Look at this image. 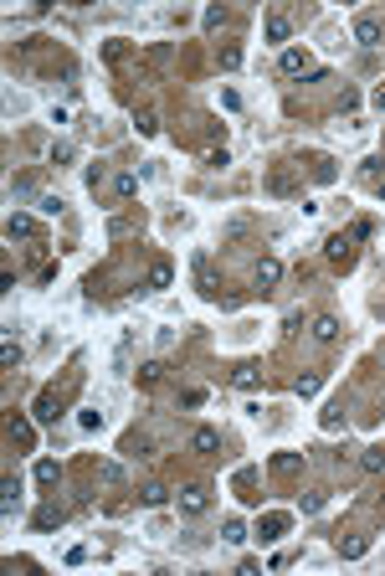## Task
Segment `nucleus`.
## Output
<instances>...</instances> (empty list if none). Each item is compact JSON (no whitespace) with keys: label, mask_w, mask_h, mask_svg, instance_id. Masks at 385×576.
<instances>
[{"label":"nucleus","mask_w":385,"mask_h":576,"mask_svg":"<svg viewBox=\"0 0 385 576\" xmlns=\"http://www.w3.org/2000/svg\"><path fill=\"white\" fill-rule=\"evenodd\" d=\"M211 509V489L206 483H185L180 489V515H206Z\"/></svg>","instance_id":"1"},{"label":"nucleus","mask_w":385,"mask_h":576,"mask_svg":"<svg viewBox=\"0 0 385 576\" xmlns=\"http://www.w3.org/2000/svg\"><path fill=\"white\" fill-rule=\"evenodd\" d=\"M324 253H329V263H334V268H350L354 263V237H344V232H339V237L324 242Z\"/></svg>","instance_id":"2"},{"label":"nucleus","mask_w":385,"mask_h":576,"mask_svg":"<svg viewBox=\"0 0 385 576\" xmlns=\"http://www.w3.org/2000/svg\"><path fill=\"white\" fill-rule=\"evenodd\" d=\"M288 525H293V515L272 509V515H262V525H257V541H277V535H288Z\"/></svg>","instance_id":"3"},{"label":"nucleus","mask_w":385,"mask_h":576,"mask_svg":"<svg viewBox=\"0 0 385 576\" xmlns=\"http://www.w3.org/2000/svg\"><path fill=\"white\" fill-rule=\"evenodd\" d=\"M31 417H36V422H57V417H62V397H57V391H42L36 407H31Z\"/></svg>","instance_id":"4"},{"label":"nucleus","mask_w":385,"mask_h":576,"mask_svg":"<svg viewBox=\"0 0 385 576\" xmlns=\"http://www.w3.org/2000/svg\"><path fill=\"white\" fill-rule=\"evenodd\" d=\"M216 448H221V432H216V427H195V432H190V453L211 458Z\"/></svg>","instance_id":"5"},{"label":"nucleus","mask_w":385,"mask_h":576,"mask_svg":"<svg viewBox=\"0 0 385 576\" xmlns=\"http://www.w3.org/2000/svg\"><path fill=\"white\" fill-rule=\"evenodd\" d=\"M195 283H201V294L206 298H216L221 288H216V273H211V257L206 253H195Z\"/></svg>","instance_id":"6"},{"label":"nucleus","mask_w":385,"mask_h":576,"mask_svg":"<svg viewBox=\"0 0 385 576\" xmlns=\"http://www.w3.org/2000/svg\"><path fill=\"white\" fill-rule=\"evenodd\" d=\"M339 330H344V324L334 319V314H318V319H313V339H318V345H334Z\"/></svg>","instance_id":"7"},{"label":"nucleus","mask_w":385,"mask_h":576,"mask_svg":"<svg viewBox=\"0 0 385 576\" xmlns=\"http://www.w3.org/2000/svg\"><path fill=\"white\" fill-rule=\"evenodd\" d=\"M288 36H293V21H288V10H272V16H268V42L283 47Z\"/></svg>","instance_id":"8"},{"label":"nucleus","mask_w":385,"mask_h":576,"mask_svg":"<svg viewBox=\"0 0 385 576\" xmlns=\"http://www.w3.org/2000/svg\"><path fill=\"white\" fill-rule=\"evenodd\" d=\"M354 42H360V47H380V21L360 16V21H354Z\"/></svg>","instance_id":"9"},{"label":"nucleus","mask_w":385,"mask_h":576,"mask_svg":"<svg viewBox=\"0 0 385 576\" xmlns=\"http://www.w3.org/2000/svg\"><path fill=\"white\" fill-rule=\"evenodd\" d=\"M283 72H288V77H298V72H313V67H309V51H298V47H283Z\"/></svg>","instance_id":"10"},{"label":"nucleus","mask_w":385,"mask_h":576,"mask_svg":"<svg viewBox=\"0 0 385 576\" xmlns=\"http://www.w3.org/2000/svg\"><path fill=\"white\" fill-rule=\"evenodd\" d=\"M277 278H283V263H277V257H262V263H257V288L268 294Z\"/></svg>","instance_id":"11"},{"label":"nucleus","mask_w":385,"mask_h":576,"mask_svg":"<svg viewBox=\"0 0 385 576\" xmlns=\"http://www.w3.org/2000/svg\"><path fill=\"white\" fill-rule=\"evenodd\" d=\"M113 195H118V201H134V195H139V175H129V170L113 175Z\"/></svg>","instance_id":"12"},{"label":"nucleus","mask_w":385,"mask_h":576,"mask_svg":"<svg viewBox=\"0 0 385 576\" xmlns=\"http://www.w3.org/2000/svg\"><path fill=\"white\" fill-rule=\"evenodd\" d=\"M6 237H10V242H16V237H36V221H31V216H10V221H6Z\"/></svg>","instance_id":"13"},{"label":"nucleus","mask_w":385,"mask_h":576,"mask_svg":"<svg viewBox=\"0 0 385 576\" xmlns=\"http://www.w3.org/2000/svg\"><path fill=\"white\" fill-rule=\"evenodd\" d=\"M365 551H370V535H354V541H339V556H344V561H360Z\"/></svg>","instance_id":"14"},{"label":"nucleus","mask_w":385,"mask_h":576,"mask_svg":"<svg viewBox=\"0 0 385 576\" xmlns=\"http://www.w3.org/2000/svg\"><path fill=\"white\" fill-rule=\"evenodd\" d=\"M360 468H365V474H385V448H365L360 453Z\"/></svg>","instance_id":"15"},{"label":"nucleus","mask_w":385,"mask_h":576,"mask_svg":"<svg viewBox=\"0 0 385 576\" xmlns=\"http://www.w3.org/2000/svg\"><path fill=\"white\" fill-rule=\"evenodd\" d=\"M0 494H6V499H0V509H6V515H16V504H21V483H16V479H6V483H0Z\"/></svg>","instance_id":"16"},{"label":"nucleus","mask_w":385,"mask_h":576,"mask_svg":"<svg viewBox=\"0 0 385 576\" xmlns=\"http://www.w3.org/2000/svg\"><path fill=\"white\" fill-rule=\"evenodd\" d=\"M170 278H175V268H170L165 257H159V263L149 268V288H170Z\"/></svg>","instance_id":"17"},{"label":"nucleus","mask_w":385,"mask_h":576,"mask_svg":"<svg viewBox=\"0 0 385 576\" xmlns=\"http://www.w3.org/2000/svg\"><path fill=\"white\" fill-rule=\"evenodd\" d=\"M298 463H303L298 453H277V458H272V474H283V479H288V474H298Z\"/></svg>","instance_id":"18"},{"label":"nucleus","mask_w":385,"mask_h":576,"mask_svg":"<svg viewBox=\"0 0 385 576\" xmlns=\"http://www.w3.org/2000/svg\"><path fill=\"white\" fill-rule=\"evenodd\" d=\"M139 499L154 509V504H165V499H170V489H165V483H144V489H139Z\"/></svg>","instance_id":"19"},{"label":"nucleus","mask_w":385,"mask_h":576,"mask_svg":"<svg viewBox=\"0 0 385 576\" xmlns=\"http://www.w3.org/2000/svg\"><path fill=\"white\" fill-rule=\"evenodd\" d=\"M221 541H227V545H242V541H247V525H242V520H227V525H221Z\"/></svg>","instance_id":"20"},{"label":"nucleus","mask_w":385,"mask_h":576,"mask_svg":"<svg viewBox=\"0 0 385 576\" xmlns=\"http://www.w3.org/2000/svg\"><path fill=\"white\" fill-rule=\"evenodd\" d=\"M318 386H324V376H318V371H309V376H298V381H293V391H298V397H313Z\"/></svg>","instance_id":"21"},{"label":"nucleus","mask_w":385,"mask_h":576,"mask_svg":"<svg viewBox=\"0 0 385 576\" xmlns=\"http://www.w3.org/2000/svg\"><path fill=\"white\" fill-rule=\"evenodd\" d=\"M0 365H6V371H16V365H21V345H16V339L0 345Z\"/></svg>","instance_id":"22"},{"label":"nucleus","mask_w":385,"mask_h":576,"mask_svg":"<svg viewBox=\"0 0 385 576\" xmlns=\"http://www.w3.org/2000/svg\"><path fill=\"white\" fill-rule=\"evenodd\" d=\"M10 438H16L21 448H31V422H26V417H10Z\"/></svg>","instance_id":"23"},{"label":"nucleus","mask_w":385,"mask_h":576,"mask_svg":"<svg viewBox=\"0 0 385 576\" xmlns=\"http://www.w3.org/2000/svg\"><path fill=\"white\" fill-rule=\"evenodd\" d=\"M129 350H134V335H124V339H118V355H113V365H118V376L129 371Z\"/></svg>","instance_id":"24"},{"label":"nucleus","mask_w":385,"mask_h":576,"mask_svg":"<svg viewBox=\"0 0 385 576\" xmlns=\"http://www.w3.org/2000/svg\"><path fill=\"white\" fill-rule=\"evenodd\" d=\"M268 191H272V195H288V191H293V175H288V170H277V175L268 180Z\"/></svg>","instance_id":"25"},{"label":"nucleus","mask_w":385,"mask_h":576,"mask_svg":"<svg viewBox=\"0 0 385 576\" xmlns=\"http://www.w3.org/2000/svg\"><path fill=\"white\" fill-rule=\"evenodd\" d=\"M77 427L98 432V427H103V412H92V407H83V412H77Z\"/></svg>","instance_id":"26"},{"label":"nucleus","mask_w":385,"mask_h":576,"mask_svg":"<svg viewBox=\"0 0 385 576\" xmlns=\"http://www.w3.org/2000/svg\"><path fill=\"white\" fill-rule=\"evenodd\" d=\"M318 422H324V432H339V427H344V407H329Z\"/></svg>","instance_id":"27"},{"label":"nucleus","mask_w":385,"mask_h":576,"mask_svg":"<svg viewBox=\"0 0 385 576\" xmlns=\"http://www.w3.org/2000/svg\"><path fill=\"white\" fill-rule=\"evenodd\" d=\"M72 154H77V150H72V144H67V139H62V144H51V165H67V160H72Z\"/></svg>","instance_id":"28"},{"label":"nucleus","mask_w":385,"mask_h":576,"mask_svg":"<svg viewBox=\"0 0 385 576\" xmlns=\"http://www.w3.org/2000/svg\"><path fill=\"white\" fill-rule=\"evenodd\" d=\"M221 67H227V72L242 67V47H227V51H221Z\"/></svg>","instance_id":"29"},{"label":"nucleus","mask_w":385,"mask_h":576,"mask_svg":"<svg viewBox=\"0 0 385 576\" xmlns=\"http://www.w3.org/2000/svg\"><path fill=\"white\" fill-rule=\"evenodd\" d=\"M159 376H165V365H159V360H149V365H144V371H139V381H144V386H154Z\"/></svg>","instance_id":"30"},{"label":"nucleus","mask_w":385,"mask_h":576,"mask_svg":"<svg viewBox=\"0 0 385 576\" xmlns=\"http://www.w3.org/2000/svg\"><path fill=\"white\" fill-rule=\"evenodd\" d=\"M318 509H324V494L309 489V494H303V515H318Z\"/></svg>","instance_id":"31"},{"label":"nucleus","mask_w":385,"mask_h":576,"mask_svg":"<svg viewBox=\"0 0 385 576\" xmlns=\"http://www.w3.org/2000/svg\"><path fill=\"white\" fill-rule=\"evenodd\" d=\"M313 180H318V186H329V180H334V165L318 160V165H313Z\"/></svg>","instance_id":"32"},{"label":"nucleus","mask_w":385,"mask_h":576,"mask_svg":"<svg viewBox=\"0 0 385 576\" xmlns=\"http://www.w3.org/2000/svg\"><path fill=\"white\" fill-rule=\"evenodd\" d=\"M36 479L51 483V479H57V463H51V458H42V463H36Z\"/></svg>","instance_id":"33"},{"label":"nucleus","mask_w":385,"mask_h":576,"mask_svg":"<svg viewBox=\"0 0 385 576\" xmlns=\"http://www.w3.org/2000/svg\"><path fill=\"white\" fill-rule=\"evenodd\" d=\"M375 109H380V113H385V83H380V88H375Z\"/></svg>","instance_id":"34"},{"label":"nucleus","mask_w":385,"mask_h":576,"mask_svg":"<svg viewBox=\"0 0 385 576\" xmlns=\"http://www.w3.org/2000/svg\"><path fill=\"white\" fill-rule=\"evenodd\" d=\"M380 201H385V180H380Z\"/></svg>","instance_id":"35"}]
</instances>
